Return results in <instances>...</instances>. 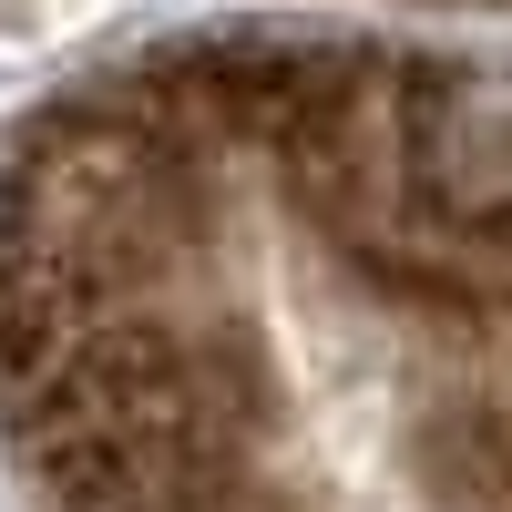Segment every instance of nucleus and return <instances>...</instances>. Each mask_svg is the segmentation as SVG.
<instances>
[{
    "label": "nucleus",
    "instance_id": "1",
    "mask_svg": "<svg viewBox=\"0 0 512 512\" xmlns=\"http://www.w3.org/2000/svg\"><path fill=\"white\" fill-rule=\"evenodd\" d=\"M103 0H0V52H41V41L82 31Z\"/></svg>",
    "mask_w": 512,
    "mask_h": 512
}]
</instances>
